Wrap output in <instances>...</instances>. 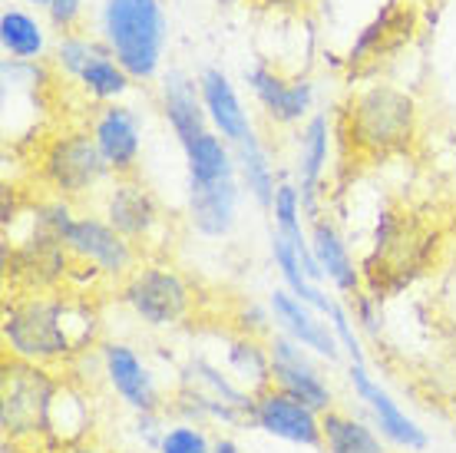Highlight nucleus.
Wrapping results in <instances>:
<instances>
[{"label": "nucleus", "mask_w": 456, "mask_h": 453, "mask_svg": "<svg viewBox=\"0 0 456 453\" xmlns=\"http://www.w3.org/2000/svg\"><path fill=\"white\" fill-rule=\"evenodd\" d=\"M4 358L67 375L100 348V311L69 292H17L0 321Z\"/></svg>", "instance_id": "obj_1"}, {"label": "nucleus", "mask_w": 456, "mask_h": 453, "mask_svg": "<svg viewBox=\"0 0 456 453\" xmlns=\"http://www.w3.org/2000/svg\"><path fill=\"white\" fill-rule=\"evenodd\" d=\"M63 375L37 364L4 358L0 364V433L23 453L53 447V408Z\"/></svg>", "instance_id": "obj_2"}, {"label": "nucleus", "mask_w": 456, "mask_h": 453, "mask_svg": "<svg viewBox=\"0 0 456 453\" xmlns=\"http://www.w3.org/2000/svg\"><path fill=\"white\" fill-rule=\"evenodd\" d=\"M344 136L357 156H390L403 152L417 136V103L397 86L377 83L351 100L344 113Z\"/></svg>", "instance_id": "obj_3"}, {"label": "nucleus", "mask_w": 456, "mask_h": 453, "mask_svg": "<svg viewBox=\"0 0 456 453\" xmlns=\"http://www.w3.org/2000/svg\"><path fill=\"white\" fill-rule=\"evenodd\" d=\"M103 37L133 79L142 83L159 73L166 50V17L159 0H106Z\"/></svg>", "instance_id": "obj_4"}, {"label": "nucleus", "mask_w": 456, "mask_h": 453, "mask_svg": "<svg viewBox=\"0 0 456 453\" xmlns=\"http://www.w3.org/2000/svg\"><path fill=\"white\" fill-rule=\"evenodd\" d=\"M119 305L149 331H175L195 315V288L172 265H139L116 284Z\"/></svg>", "instance_id": "obj_5"}, {"label": "nucleus", "mask_w": 456, "mask_h": 453, "mask_svg": "<svg viewBox=\"0 0 456 453\" xmlns=\"http://www.w3.org/2000/svg\"><path fill=\"white\" fill-rule=\"evenodd\" d=\"M40 179L50 195L80 202L106 179H113V172L100 156L90 129H63L46 139V146L40 149Z\"/></svg>", "instance_id": "obj_6"}, {"label": "nucleus", "mask_w": 456, "mask_h": 453, "mask_svg": "<svg viewBox=\"0 0 456 453\" xmlns=\"http://www.w3.org/2000/svg\"><path fill=\"white\" fill-rule=\"evenodd\" d=\"M63 245L73 265L90 268V275L116 284H123L142 265L136 245L119 235L103 216H73L63 232Z\"/></svg>", "instance_id": "obj_7"}, {"label": "nucleus", "mask_w": 456, "mask_h": 453, "mask_svg": "<svg viewBox=\"0 0 456 453\" xmlns=\"http://www.w3.org/2000/svg\"><path fill=\"white\" fill-rule=\"evenodd\" d=\"M96 361H100V375H103L110 394L123 404L133 417H146V414H166L169 394H162L159 381L152 375L146 358L126 344V341H100L96 348Z\"/></svg>", "instance_id": "obj_8"}, {"label": "nucleus", "mask_w": 456, "mask_h": 453, "mask_svg": "<svg viewBox=\"0 0 456 453\" xmlns=\"http://www.w3.org/2000/svg\"><path fill=\"white\" fill-rule=\"evenodd\" d=\"M57 67L67 73L77 86H80L90 100L96 103H116L119 96L129 93L133 77L119 67V60L113 57V50L103 44H96L90 37H60L57 44Z\"/></svg>", "instance_id": "obj_9"}, {"label": "nucleus", "mask_w": 456, "mask_h": 453, "mask_svg": "<svg viewBox=\"0 0 456 453\" xmlns=\"http://www.w3.org/2000/svg\"><path fill=\"white\" fill-rule=\"evenodd\" d=\"M248 427L272 441L321 450V414L274 384L251 394Z\"/></svg>", "instance_id": "obj_10"}, {"label": "nucleus", "mask_w": 456, "mask_h": 453, "mask_svg": "<svg viewBox=\"0 0 456 453\" xmlns=\"http://www.w3.org/2000/svg\"><path fill=\"white\" fill-rule=\"evenodd\" d=\"M347 381H351L354 397L364 404V410L370 414V424L377 427V433L400 453H423L430 447V433L423 431L420 424L400 408L397 400L390 397V391L380 381H374V375L367 371V364H347Z\"/></svg>", "instance_id": "obj_11"}, {"label": "nucleus", "mask_w": 456, "mask_h": 453, "mask_svg": "<svg viewBox=\"0 0 456 453\" xmlns=\"http://www.w3.org/2000/svg\"><path fill=\"white\" fill-rule=\"evenodd\" d=\"M268 354H272V384L288 391L291 397L305 400L308 408L318 414L338 408L334 387L328 384V377L321 375V367L314 364V354L305 351L301 344L285 338L281 331H274L268 338Z\"/></svg>", "instance_id": "obj_12"}, {"label": "nucleus", "mask_w": 456, "mask_h": 453, "mask_svg": "<svg viewBox=\"0 0 456 453\" xmlns=\"http://www.w3.org/2000/svg\"><path fill=\"white\" fill-rule=\"evenodd\" d=\"M90 133L113 179L136 176L139 152H142V119L133 106H123V103L100 106L90 119Z\"/></svg>", "instance_id": "obj_13"}, {"label": "nucleus", "mask_w": 456, "mask_h": 453, "mask_svg": "<svg viewBox=\"0 0 456 453\" xmlns=\"http://www.w3.org/2000/svg\"><path fill=\"white\" fill-rule=\"evenodd\" d=\"M268 311H272V321L278 325V331L295 341V344H301L305 351H311L314 358L331 364H338L344 358L341 341L334 334V325L328 321V315L314 311V308L305 305L291 292L274 288L272 295H268Z\"/></svg>", "instance_id": "obj_14"}, {"label": "nucleus", "mask_w": 456, "mask_h": 453, "mask_svg": "<svg viewBox=\"0 0 456 453\" xmlns=\"http://www.w3.org/2000/svg\"><path fill=\"white\" fill-rule=\"evenodd\" d=\"M103 218L142 251V245L162 226V209L156 195L146 189V182L139 176H126V179H110V189L103 195Z\"/></svg>", "instance_id": "obj_15"}, {"label": "nucleus", "mask_w": 456, "mask_h": 453, "mask_svg": "<svg viewBox=\"0 0 456 453\" xmlns=\"http://www.w3.org/2000/svg\"><path fill=\"white\" fill-rule=\"evenodd\" d=\"M251 93L265 116L274 126H295L311 113V100H314V86L308 79H285L274 73L272 67H251L245 73Z\"/></svg>", "instance_id": "obj_16"}, {"label": "nucleus", "mask_w": 456, "mask_h": 453, "mask_svg": "<svg viewBox=\"0 0 456 453\" xmlns=\"http://www.w3.org/2000/svg\"><path fill=\"white\" fill-rule=\"evenodd\" d=\"M311 251L318 259L321 272H324V282L334 284V292L344 298H354L357 292H364V268L354 261L351 249L344 235L338 232L331 218L314 216L311 218Z\"/></svg>", "instance_id": "obj_17"}, {"label": "nucleus", "mask_w": 456, "mask_h": 453, "mask_svg": "<svg viewBox=\"0 0 456 453\" xmlns=\"http://www.w3.org/2000/svg\"><path fill=\"white\" fill-rule=\"evenodd\" d=\"M199 90H202V103H206L208 126L225 139L228 146H241L245 139L255 136V126H251L248 113L241 106L239 93H235V86L228 83V77L222 70L208 67L199 77Z\"/></svg>", "instance_id": "obj_18"}, {"label": "nucleus", "mask_w": 456, "mask_h": 453, "mask_svg": "<svg viewBox=\"0 0 456 453\" xmlns=\"http://www.w3.org/2000/svg\"><path fill=\"white\" fill-rule=\"evenodd\" d=\"M239 179L189 182V222L199 235L225 238L239 216Z\"/></svg>", "instance_id": "obj_19"}, {"label": "nucleus", "mask_w": 456, "mask_h": 453, "mask_svg": "<svg viewBox=\"0 0 456 453\" xmlns=\"http://www.w3.org/2000/svg\"><path fill=\"white\" fill-rule=\"evenodd\" d=\"M328 149H331V123L324 113H314L301 129V149H297V193L308 218L318 216V193L328 172Z\"/></svg>", "instance_id": "obj_20"}, {"label": "nucleus", "mask_w": 456, "mask_h": 453, "mask_svg": "<svg viewBox=\"0 0 456 453\" xmlns=\"http://www.w3.org/2000/svg\"><path fill=\"white\" fill-rule=\"evenodd\" d=\"M162 116H166L169 129L179 139V146L192 143L195 136H202L206 129H212L206 103H202V90L185 73H169V77L162 79Z\"/></svg>", "instance_id": "obj_21"}, {"label": "nucleus", "mask_w": 456, "mask_h": 453, "mask_svg": "<svg viewBox=\"0 0 456 453\" xmlns=\"http://www.w3.org/2000/svg\"><path fill=\"white\" fill-rule=\"evenodd\" d=\"M321 453H390V443L370 420L331 408L321 414Z\"/></svg>", "instance_id": "obj_22"}, {"label": "nucleus", "mask_w": 456, "mask_h": 453, "mask_svg": "<svg viewBox=\"0 0 456 453\" xmlns=\"http://www.w3.org/2000/svg\"><path fill=\"white\" fill-rule=\"evenodd\" d=\"M183 152H185L189 182H199V185H202V182H222V179H235V176H239L235 146H228L216 129H206L202 136H195L192 143H185Z\"/></svg>", "instance_id": "obj_23"}, {"label": "nucleus", "mask_w": 456, "mask_h": 453, "mask_svg": "<svg viewBox=\"0 0 456 453\" xmlns=\"http://www.w3.org/2000/svg\"><path fill=\"white\" fill-rule=\"evenodd\" d=\"M225 371L239 381L245 391H262L272 384V354L268 341L251 334H232L225 348Z\"/></svg>", "instance_id": "obj_24"}, {"label": "nucleus", "mask_w": 456, "mask_h": 453, "mask_svg": "<svg viewBox=\"0 0 456 453\" xmlns=\"http://www.w3.org/2000/svg\"><path fill=\"white\" fill-rule=\"evenodd\" d=\"M272 259H274L278 275H281V282H285V292L301 298L305 305H311L314 311H321V315H331V308L338 305V301H334L331 295H324L318 282H311L301 259H297V251L291 249L278 232H274V238H272Z\"/></svg>", "instance_id": "obj_25"}, {"label": "nucleus", "mask_w": 456, "mask_h": 453, "mask_svg": "<svg viewBox=\"0 0 456 453\" xmlns=\"http://www.w3.org/2000/svg\"><path fill=\"white\" fill-rule=\"evenodd\" d=\"M235 166H239V179H241V185L248 189L251 199L262 205L265 212H272L278 182H274L272 159H268L265 146L258 143V136H251V139H245L241 146H235Z\"/></svg>", "instance_id": "obj_26"}, {"label": "nucleus", "mask_w": 456, "mask_h": 453, "mask_svg": "<svg viewBox=\"0 0 456 453\" xmlns=\"http://www.w3.org/2000/svg\"><path fill=\"white\" fill-rule=\"evenodd\" d=\"M179 384L206 391V394L225 400L232 408H241L245 414H248V408H251V391H245L228 371H222L218 364L206 361V358H192V361L185 364L183 371H179Z\"/></svg>", "instance_id": "obj_27"}, {"label": "nucleus", "mask_w": 456, "mask_h": 453, "mask_svg": "<svg viewBox=\"0 0 456 453\" xmlns=\"http://www.w3.org/2000/svg\"><path fill=\"white\" fill-rule=\"evenodd\" d=\"M0 44H4V54L11 60H20V63H34V60L44 57V27L23 11H4L0 17Z\"/></svg>", "instance_id": "obj_28"}, {"label": "nucleus", "mask_w": 456, "mask_h": 453, "mask_svg": "<svg viewBox=\"0 0 456 453\" xmlns=\"http://www.w3.org/2000/svg\"><path fill=\"white\" fill-rule=\"evenodd\" d=\"M152 453H216V433L206 424H189V420H166L159 443Z\"/></svg>", "instance_id": "obj_29"}, {"label": "nucleus", "mask_w": 456, "mask_h": 453, "mask_svg": "<svg viewBox=\"0 0 456 453\" xmlns=\"http://www.w3.org/2000/svg\"><path fill=\"white\" fill-rule=\"evenodd\" d=\"M328 321L334 325V334L341 341V351H344V358H347V364H367L364 344H361V334H357V325H354L351 311L344 305H334Z\"/></svg>", "instance_id": "obj_30"}, {"label": "nucleus", "mask_w": 456, "mask_h": 453, "mask_svg": "<svg viewBox=\"0 0 456 453\" xmlns=\"http://www.w3.org/2000/svg\"><path fill=\"white\" fill-rule=\"evenodd\" d=\"M347 311H351L354 325H357V331H364V334H377L380 331V301H377L370 292H357L354 298H347Z\"/></svg>", "instance_id": "obj_31"}, {"label": "nucleus", "mask_w": 456, "mask_h": 453, "mask_svg": "<svg viewBox=\"0 0 456 453\" xmlns=\"http://www.w3.org/2000/svg\"><path fill=\"white\" fill-rule=\"evenodd\" d=\"M80 7L83 0H53V7H50V21L57 30H69L77 17H80Z\"/></svg>", "instance_id": "obj_32"}, {"label": "nucleus", "mask_w": 456, "mask_h": 453, "mask_svg": "<svg viewBox=\"0 0 456 453\" xmlns=\"http://www.w3.org/2000/svg\"><path fill=\"white\" fill-rule=\"evenodd\" d=\"M44 453H113L103 441L96 437H83V441H67V443H53L50 450Z\"/></svg>", "instance_id": "obj_33"}, {"label": "nucleus", "mask_w": 456, "mask_h": 453, "mask_svg": "<svg viewBox=\"0 0 456 453\" xmlns=\"http://www.w3.org/2000/svg\"><path fill=\"white\" fill-rule=\"evenodd\" d=\"M216 453H245V450H241V443L235 441V437L216 433Z\"/></svg>", "instance_id": "obj_34"}, {"label": "nucleus", "mask_w": 456, "mask_h": 453, "mask_svg": "<svg viewBox=\"0 0 456 453\" xmlns=\"http://www.w3.org/2000/svg\"><path fill=\"white\" fill-rule=\"evenodd\" d=\"M30 4H37V7H46V11L53 7V0H30Z\"/></svg>", "instance_id": "obj_35"}, {"label": "nucleus", "mask_w": 456, "mask_h": 453, "mask_svg": "<svg viewBox=\"0 0 456 453\" xmlns=\"http://www.w3.org/2000/svg\"><path fill=\"white\" fill-rule=\"evenodd\" d=\"M450 417H453V420H456V394H453V397H450Z\"/></svg>", "instance_id": "obj_36"}, {"label": "nucleus", "mask_w": 456, "mask_h": 453, "mask_svg": "<svg viewBox=\"0 0 456 453\" xmlns=\"http://www.w3.org/2000/svg\"><path fill=\"white\" fill-rule=\"evenodd\" d=\"M4 450H7V453H23V450H17L13 443H4Z\"/></svg>", "instance_id": "obj_37"}, {"label": "nucleus", "mask_w": 456, "mask_h": 453, "mask_svg": "<svg viewBox=\"0 0 456 453\" xmlns=\"http://www.w3.org/2000/svg\"><path fill=\"white\" fill-rule=\"evenodd\" d=\"M113 453H152V450H113Z\"/></svg>", "instance_id": "obj_38"}]
</instances>
